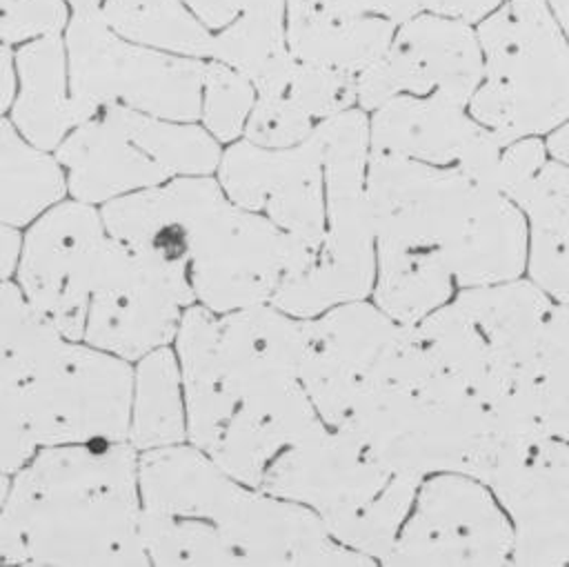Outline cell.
Returning a JSON list of instances; mask_svg holds the SVG:
<instances>
[{"label": "cell", "mask_w": 569, "mask_h": 567, "mask_svg": "<svg viewBox=\"0 0 569 567\" xmlns=\"http://www.w3.org/2000/svg\"><path fill=\"white\" fill-rule=\"evenodd\" d=\"M187 436L238 480L325 427L302 380L305 318L271 302L227 314L189 305L176 336Z\"/></svg>", "instance_id": "obj_1"}, {"label": "cell", "mask_w": 569, "mask_h": 567, "mask_svg": "<svg viewBox=\"0 0 569 567\" xmlns=\"http://www.w3.org/2000/svg\"><path fill=\"white\" fill-rule=\"evenodd\" d=\"M138 476L156 565H373L309 507L238 480L196 445L142 451Z\"/></svg>", "instance_id": "obj_2"}, {"label": "cell", "mask_w": 569, "mask_h": 567, "mask_svg": "<svg viewBox=\"0 0 569 567\" xmlns=\"http://www.w3.org/2000/svg\"><path fill=\"white\" fill-rule=\"evenodd\" d=\"M0 556L4 565H144L136 447L38 449L2 491Z\"/></svg>", "instance_id": "obj_3"}, {"label": "cell", "mask_w": 569, "mask_h": 567, "mask_svg": "<svg viewBox=\"0 0 569 567\" xmlns=\"http://www.w3.org/2000/svg\"><path fill=\"white\" fill-rule=\"evenodd\" d=\"M0 309L2 476L22 469L42 447L129 440L133 374L127 360L67 338L9 280Z\"/></svg>", "instance_id": "obj_4"}, {"label": "cell", "mask_w": 569, "mask_h": 567, "mask_svg": "<svg viewBox=\"0 0 569 567\" xmlns=\"http://www.w3.org/2000/svg\"><path fill=\"white\" fill-rule=\"evenodd\" d=\"M367 191L376 245L438 256L460 289L525 276V211L465 169L371 151Z\"/></svg>", "instance_id": "obj_5"}, {"label": "cell", "mask_w": 569, "mask_h": 567, "mask_svg": "<svg viewBox=\"0 0 569 567\" xmlns=\"http://www.w3.org/2000/svg\"><path fill=\"white\" fill-rule=\"evenodd\" d=\"M340 429L418 478L456 471L487 483L513 442L496 409L447 376L427 349L407 374L365 400Z\"/></svg>", "instance_id": "obj_6"}, {"label": "cell", "mask_w": 569, "mask_h": 567, "mask_svg": "<svg viewBox=\"0 0 569 567\" xmlns=\"http://www.w3.org/2000/svg\"><path fill=\"white\" fill-rule=\"evenodd\" d=\"M422 480L382 460L351 431L325 425L287 447L260 489L309 507L349 549L385 558Z\"/></svg>", "instance_id": "obj_7"}, {"label": "cell", "mask_w": 569, "mask_h": 567, "mask_svg": "<svg viewBox=\"0 0 569 567\" xmlns=\"http://www.w3.org/2000/svg\"><path fill=\"white\" fill-rule=\"evenodd\" d=\"M164 185L184 233L196 300L211 311L267 305L287 276L307 267L284 229L233 202L218 180L182 176Z\"/></svg>", "instance_id": "obj_8"}, {"label": "cell", "mask_w": 569, "mask_h": 567, "mask_svg": "<svg viewBox=\"0 0 569 567\" xmlns=\"http://www.w3.org/2000/svg\"><path fill=\"white\" fill-rule=\"evenodd\" d=\"M476 31L485 73L469 111L478 122L513 142L569 120V40L549 0H505Z\"/></svg>", "instance_id": "obj_9"}, {"label": "cell", "mask_w": 569, "mask_h": 567, "mask_svg": "<svg viewBox=\"0 0 569 567\" xmlns=\"http://www.w3.org/2000/svg\"><path fill=\"white\" fill-rule=\"evenodd\" d=\"M322 145L327 222L313 262L287 276L271 305L296 316L322 311L373 294L376 229L367 191L369 125L362 109H347L313 131Z\"/></svg>", "instance_id": "obj_10"}, {"label": "cell", "mask_w": 569, "mask_h": 567, "mask_svg": "<svg viewBox=\"0 0 569 567\" xmlns=\"http://www.w3.org/2000/svg\"><path fill=\"white\" fill-rule=\"evenodd\" d=\"M420 354L416 325H402L365 300L342 302L305 318L300 380L325 425L340 429Z\"/></svg>", "instance_id": "obj_11"}, {"label": "cell", "mask_w": 569, "mask_h": 567, "mask_svg": "<svg viewBox=\"0 0 569 567\" xmlns=\"http://www.w3.org/2000/svg\"><path fill=\"white\" fill-rule=\"evenodd\" d=\"M67 49L71 96L87 120L109 105L167 120H193L202 113L204 64L118 38L102 9L73 13Z\"/></svg>", "instance_id": "obj_12"}, {"label": "cell", "mask_w": 569, "mask_h": 567, "mask_svg": "<svg viewBox=\"0 0 569 567\" xmlns=\"http://www.w3.org/2000/svg\"><path fill=\"white\" fill-rule=\"evenodd\" d=\"M513 525L493 489L473 476L440 471L420 483L385 565H511Z\"/></svg>", "instance_id": "obj_13"}, {"label": "cell", "mask_w": 569, "mask_h": 567, "mask_svg": "<svg viewBox=\"0 0 569 567\" xmlns=\"http://www.w3.org/2000/svg\"><path fill=\"white\" fill-rule=\"evenodd\" d=\"M102 213L71 200L47 209L29 229L18 262L24 298L67 338H84L91 294L109 247Z\"/></svg>", "instance_id": "obj_14"}, {"label": "cell", "mask_w": 569, "mask_h": 567, "mask_svg": "<svg viewBox=\"0 0 569 567\" xmlns=\"http://www.w3.org/2000/svg\"><path fill=\"white\" fill-rule=\"evenodd\" d=\"M218 182L233 202L284 229L307 267L313 262L327 222L325 160L316 133L278 149L236 142L220 158Z\"/></svg>", "instance_id": "obj_15"}, {"label": "cell", "mask_w": 569, "mask_h": 567, "mask_svg": "<svg viewBox=\"0 0 569 567\" xmlns=\"http://www.w3.org/2000/svg\"><path fill=\"white\" fill-rule=\"evenodd\" d=\"M482 73V47L471 22L440 13L413 16L358 76V102L362 109H378L400 93H440L469 105Z\"/></svg>", "instance_id": "obj_16"}, {"label": "cell", "mask_w": 569, "mask_h": 567, "mask_svg": "<svg viewBox=\"0 0 569 567\" xmlns=\"http://www.w3.org/2000/svg\"><path fill=\"white\" fill-rule=\"evenodd\" d=\"M487 485L513 525L511 565H569V442L513 440Z\"/></svg>", "instance_id": "obj_17"}, {"label": "cell", "mask_w": 569, "mask_h": 567, "mask_svg": "<svg viewBox=\"0 0 569 567\" xmlns=\"http://www.w3.org/2000/svg\"><path fill=\"white\" fill-rule=\"evenodd\" d=\"M182 307L189 302L111 236L91 294L84 340L124 360L142 358L178 336Z\"/></svg>", "instance_id": "obj_18"}, {"label": "cell", "mask_w": 569, "mask_h": 567, "mask_svg": "<svg viewBox=\"0 0 569 567\" xmlns=\"http://www.w3.org/2000/svg\"><path fill=\"white\" fill-rule=\"evenodd\" d=\"M376 153H393L429 165H456L491 185L502 149L509 145L478 122L469 105L447 96H393L382 102L369 127Z\"/></svg>", "instance_id": "obj_19"}, {"label": "cell", "mask_w": 569, "mask_h": 567, "mask_svg": "<svg viewBox=\"0 0 569 567\" xmlns=\"http://www.w3.org/2000/svg\"><path fill=\"white\" fill-rule=\"evenodd\" d=\"M453 300L473 322L491 362L496 394L491 407L536 360L553 298L527 276L460 289Z\"/></svg>", "instance_id": "obj_20"}, {"label": "cell", "mask_w": 569, "mask_h": 567, "mask_svg": "<svg viewBox=\"0 0 569 567\" xmlns=\"http://www.w3.org/2000/svg\"><path fill=\"white\" fill-rule=\"evenodd\" d=\"M58 160L67 167L69 191L91 205L171 180L107 109L78 125L60 142Z\"/></svg>", "instance_id": "obj_21"}, {"label": "cell", "mask_w": 569, "mask_h": 567, "mask_svg": "<svg viewBox=\"0 0 569 567\" xmlns=\"http://www.w3.org/2000/svg\"><path fill=\"white\" fill-rule=\"evenodd\" d=\"M356 100V73L296 58L278 82L258 91L253 127L267 142L282 147L298 145L320 122L351 109Z\"/></svg>", "instance_id": "obj_22"}, {"label": "cell", "mask_w": 569, "mask_h": 567, "mask_svg": "<svg viewBox=\"0 0 569 567\" xmlns=\"http://www.w3.org/2000/svg\"><path fill=\"white\" fill-rule=\"evenodd\" d=\"M527 216V271L545 294L569 302V165L547 160L513 198Z\"/></svg>", "instance_id": "obj_23"}, {"label": "cell", "mask_w": 569, "mask_h": 567, "mask_svg": "<svg viewBox=\"0 0 569 567\" xmlns=\"http://www.w3.org/2000/svg\"><path fill=\"white\" fill-rule=\"evenodd\" d=\"M20 91L13 105L18 131L36 147H60L67 131L87 122L64 89V49L60 38L42 36L18 51Z\"/></svg>", "instance_id": "obj_24"}, {"label": "cell", "mask_w": 569, "mask_h": 567, "mask_svg": "<svg viewBox=\"0 0 569 567\" xmlns=\"http://www.w3.org/2000/svg\"><path fill=\"white\" fill-rule=\"evenodd\" d=\"M447 265L422 249L376 245L373 302L402 325H418L453 298Z\"/></svg>", "instance_id": "obj_25"}, {"label": "cell", "mask_w": 569, "mask_h": 567, "mask_svg": "<svg viewBox=\"0 0 569 567\" xmlns=\"http://www.w3.org/2000/svg\"><path fill=\"white\" fill-rule=\"evenodd\" d=\"M393 42V20L382 16H325L289 20L287 47L302 62L360 76Z\"/></svg>", "instance_id": "obj_26"}, {"label": "cell", "mask_w": 569, "mask_h": 567, "mask_svg": "<svg viewBox=\"0 0 569 567\" xmlns=\"http://www.w3.org/2000/svg\"><path fill=\"white\" fill-rule=\"evenodd\" d=\"M187 434V407L180 360L158 347L140 358L133 376V402L129 442L136 449H158L182 442Z\"/></svg>", "instance_id": "obj_27"}, {"label": "cell", "mask_w": 569, "mask_h": 567, "mask_svg": "<svg viewBox=\"0 0 569 567\" xmlns=\"http://www.w3.org/2000/svg\"><path fill=\"white\" fill-rule=\"evenodd\" d=\"M2 222L22 227L56 205L64 191L60 160H53L40 147L27 145L18 131L2 122Z\"/></svg>", "instance_id": "obj_28"}, {"label": "cell", "mask_w": 569, "mask_h": 567, "mask_svg": "<svg viewBox=\"0 0 569 567\" xmlns=\"http://www.w3.org/2000/svg\"><path fill=\"white\" fill-rule=\"evenodd\" d=\"M104 109L171 178L207 176L220 165L218 140L202 127L178 125V120L142 113L124 105H109Z\"/></svg>", "instance_id": "obj_29"}, {"label": "cell", "mask_w": 569, "mask_h": 567, "mask_svg": "<svg viewBox=\"0 0 569 567\" xmlns=\"http://www.w3.org/2000/svg\"><path fill=\"white\" fill-rule=\"evenodd\" d=\"M107 24L136 42L184 56H213V36L178 0H107Z\"/></svg>", "instance_id": "obj_30"}, {"label": "cell", "mask_w": 569, "mask_h": 567, "mask_svg": "<svg viewBox=\"0 0 569 567\" xmlns=\"http://www.w3.org/2000/svg\"><path fill=\"white\" fill-rule=\"evenodd\" d=\"M493 409L513 440L553 438L569 442V374L525 371Z\"/></svg>", "instance_id": "obj_31"}, {"label": "cell", "mask_w": 569, "mask_h": 567, "mask_svg": "<svg viewBox=\"0 0 569 567\" xmlns=\"http://www.w3.org/2000/svg\"><path fill=\"white\" fill-rule=\"evenodd\" d=\"M253 89V82L231 64H204L202 120L218 142H231L247 127L258 93Z\"/></svg>", "instance_id": "obj_32"}, {"label": "cell", "mask_w": 569, "mask_h": 567, "mask_svg": "<svg viewBox=\"0 0 569 567\" xmlns=\"http://www.w3.org/2000/svg\"><path fill=\"white\" fill-rule=\"evenodd\" d=\"M547 160L549 151L542 136L513 140L500 153V160L491 176V187L513 200L538 176Z\"/></svg>", "instance_id": "obj_33"}, {"label": "cell", "mask_w": 569, "mask_h": 567, "mask_svg": "<svg viewBox=\"0 0 569 567\" xmlns=\"http://www.w3.org/2000/svg\"><path fill=\"white\" fill-rule=\"evenodd\" d=\"M67 22L60 0H2V38L20 42L33 36H53Z\"/></svg>", "instance_id": "obj_34"}, {"label": "cell", "mask_w": 569, "mask_h": 567, "mask_svg": "<svg viewBox=\"0 0 569 567\" xmlns=\"http://www.w3.org/2000/svg\"><path fill=\"white\" fill-rule=\"evenodd\" d=\"M418 0H287L289 20L325 16H382L393 22L418 13Z\"/></svg>", "instance_id": "obj_35"}, {"label": "cell", "mask_w": 569, "mask_h": 567, "mask_svg": "<svg viewBox=\"0 0 569 567\" xmlns=\"http://www.w3.org/2000/svg\"><path fill=\"white\" fill-rule=\"evenodd\" d=\"M204 27H229L238 18H282L284 0H184Z\"/></svg>", "instance_id": "obj_36"}, {"label": "cell", "mask_w": 569, "mask_h": 567, "mask_svg": "<svg viewBox=\"0 0 569 567\" xmlns=\"http://www.w3.org/2000/svg\"><path fill=\"white\" fill-rule=\"evenodd\" d=\"M418 2H420V7L429 9L431 13L460 18L465 22L480 20L478 9H476V0H418Z\"/></svg>", "instance_id": "obj_37"}, {"label": "cell", "mask_w": 569, "mask_h": 567, "mask_svg": "<svg viewBox=\"0 0 569 567\" xmlns=\"http://www.w3.org/2000/svg\"><path fill=\"white\" fill-rule=\"evenodd\" d=\"M22 238L18 227L2 225V278L9 280L13 271H18V262L22 256Z\"/></svg>", "instance_id": "obj_38"}, {"label": "cell", "mask_w": 569, "mask_h": 567, "mask_svg": "<svg viewBox=\"0 0 569 567\" xmlns=\"http://www.w3.org/2000/svg\"><path fill=\"white\" fill-rule=\"evenodd\" d=\"M545 142L551 160L569 165V120L553 129L549 136H545Z\"/></svg>", "instance_id": "obj_39"}, {"label": "cell", "mask_w": 569, "mask_h": 567, "mask_svg": "<svg viewBox=\"0 0 569 567\" xmlns=\"http://www.w3.org/2000/svg\"><path fill=\"white\" fill-rule=\"evenodd\" d=\"M13 91H16V73L11 67L9 44L4 42V47H2V107H7L11 102Z\"/></svg>", "instance_id": "obj_40"}, {"label": "cell", "mask_w": 569, "mask_h": 567, "mask_svg": "<svg viewBox=\"0 0 569 567\" xmlns=\"http://www.w3.org/2000/svg\"><path fill=\"white\" fill-rule=\"evenodd\" d=\"M549 7L553 11V16L558 18L567 40H569V0H549Z\"/></svg>", "instance_id": "obj_41"}, {"label": "cell", "mask_w": 569, "mask_h": 567, "mask_svg": "<svg viewBox=\"0 0 569 567\" xmlns=\"http://www.w3.org/2000/svg\"><path fill=\"white\" fill-rule=\"evenodd\" d=\"M73 4L76 13H89V11H100L102 0H69Z\"/></svg>", "instance_id": "obj_42"}]
</instances>
